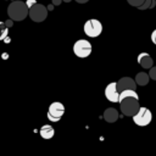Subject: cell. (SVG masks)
Returning <instances> with one entry per match:
<instances>
[{
    "mask_svg": "<svg viewBox=\"0 0 156 156\" xmlns=\"http://www.w3.org/2000/svg\"><path fill=\"white\" fill-rule=\"evenodd\" d=\"M7 15L13 21H23L29 15V9L24 1H12L7 7Z\"/></svg>",
    "mask_w": 156,
    "mask_h": 156,
    "instance_id": "6da1fadb",
    "label": "cell"
},
{
    "mask_svg": "<svg viewBox=\"0 0 156 156\" xmlns=\"http://www.w3.org/2000/svg\"><path fill=\"white\" fill-rule=\"evenodd\" d=\"M138 100L139 99H135V98H126V99L121 100L119 101V108H121L122 115L128 116V117H133L140 108Z\"/></svg>",
    "mask_w": 156,
    "mask_h": 156,
    "instance_id": "7a4b0ae2",
    "label": "cell"
},
{
    "mask_svg": "<svg viewBox=\"0 0 156 156\" xmlns=\"http://www.w3.org/2000/svg\"><path fill=\"white\" fill-rule=\"evenodd\" d=\"M91 44L85 39H79L73 45V52L79 58H85L91 54Z\"/></svg>",
    "mask_w": 156,
    "mask_h": 156,
    "instance_id": "3957f363",
    "label": "cell"
},
{
    "mask_svg": "<svg viewBox=\"0 0 156 156\" xmlns=\"http://www.w3.org/2000/svg\"><path fill=\"white\" fill-rule=\"evenodd\" d=\"M63 113H65L63 104L58 102V101H55V102L50 104L48 113H46V118L49 121H51V122H58L61 119V117L63 116Z\"/></svg>",
    "mask_w": 156,
    "mask_h": 156,
    "instance_id": "277c9868",
    "label": "cell"
},
{
    "mask_svg": "<svg viewBox=\"0 0 156 156\" xmlns=\"http://www.w3.org/2000/svg\"><path fill=\"white\" fill-rule=\"evenodd\" d=\"M102 32V24L99 20L91 18L84 23V33L90 38H96Z\"/></svg>",
    "mask_w": 156,
    "mask_h": 156,
    "instance_id": "5b68a950",
    "label": "cell"
},
{
    "mask_svg": "<svg viewBox=\"0 0 156 156\" xmlns=\"http://www.w3.org/2000/svg\"><path fill=\"white\" fill-rule=\"evenodd\" d=\"M152 121V113L146 107H140L139 111L133 116V122L139 127H145Z\"/></svg>",
    "mask_w": 156,
    "mask_h": 156,
    "instance_id": "8992f818",
    "label": "cell"
},
{
    "mask_svg": "<svg viewBox=\"0 0 156 156\" xmlns=\"http://www.w3.org/2000/svg\"><path fill=\"white\" fill-rule=\"evenodd\" d=\"M48 10L44 5L41 4H35L29 9V17L33 22H43L46 20L48 16Z\"/></svg>",
    "mask_w": 156,
    "mask_h": 156,
    "instance_id": "52a82bcc",
    "label": "cell"
},
{
    "mask_svg": "<svg viewBox=\"0 0 156 156\" xmlns=\"http://www.w3.org/2000/svg\"><path fill=\"white\" fill-rule=\"evenodd\" d=\"M105 98L111 102H119V91L117 89V82H112L106 85Z\"/></svg>",
    "mask_w": 156,
    "mask_h": 156,
    "instance_id": "ba28073f",
    "label": "cell"
},
{
    "mask_svg": "<svg viewBox=\"0 0 156 156\" xmlns=\"http://www.w3.org/2000/svg\"><path fill=\"white\" fill-rule=\"evenodd\" d=\"M136 82L135 79L130 78V77H122L118 82H117V89L118 91L121 93L122 90H126V89H136Z\"/></svg>",
    "mask_w": 156,
    "mask_h": 156,
    "instance_id": "9c48e42d",
    "label": "cell"
},
{
    "mask_svg": "<svg viewBox=\"0 0 156 156\" xmlns=\"http://www.w3.org/2000/svg\"><path fill=\"white\" fill-rule=\"evenodd\" d=\"M136 61H138V63L143 67V68H151L152 67V65H154V60H152V57L147 54V52H140L139 55H138V58H136Z\"/></svg>",
    "mask_w": 156,
    "mask_h": 156,
    "instance_id": "30bf717a",
    "label": "cell"
},
{
    "mask_svg": "<svg viewBox=\"0 0 156 156\" xmlns=\"http://www.w3.org/2000/svg\"><path fill=\"white\" fill-rule=\"evenodd\" d=\"M118 117H119V115H118L117 110L113 108V107H108V108H106L105 112H104V119H105L106 122H108V123L116 122V121L118 119Z\"/></svg>",
    "mask_w": 156,
    "mask_h": 156,
    "instance_id": "8fae6325",
    "label": "cell"
},
{
    "mask_svg": "<svg viewBox=\"0 0 156 156\" xmlns=\"http://www.w3.org/2000/svg\"><path fill=\"white\" fill-rule=\"evenodd\" d=\"M39 134H40V136L43 139H51L54 136V134H55V130H54V128L50 124H44L40 128Z\"/></svg>",
    "mask_w": 156,
    "mask_h": 156,
    "instance_id": "7c38bea8",
    "label": "cell"
},
{
    "mask_svg": "<svg viewBox=\"0 0 156 156\" xmlns=\"http://www.w3.org/2000/svg\"><path fill=\"white\" fill-rule=\"evenodd\" d=\"M149 79H150V76L149 73H145V72H139L136 76H135V82L138 85L143 87V85H146L149 83Z\"/></svg>",
    "mask_w": 156,
    "mask_h": 156,
    "instance_id": "4fadbf2b",
    "label": "cell"
},
{
    "mask_svg": "<svg viewBox=\"0 0 156 156\" xmlns=\"http://www.w3.org/2000/svg\"><path fill=\"white\" fill-rule=\"evenodd\" d=\"M126 98H135V99H139L136 91L134 89H126V90H122L119 93V101L126 99Z\"/></svg>",
    "mask_w": 156,
    "mask_h": 156,
    "instance_id": "5bb4252c",
    "label": "cell"
},
{
    "mask_svg": "<svg viewBox=\"0 0 156 156\" xmlns=\"http://www.w3.org/2000/svg\"><path fill=\"white\" fill-rule=\"evenodd\" d=\"M155 5H156V0H145L139 7H138V10H147V9H152V7H155Z\"/></svg>",
    "mask_w": 156,
    "mask_h": 156,
    "instance_id": "9a60e30c",
    "label": "cell"
},
{
    "mask_svg": "<svg viewBox=\"0 0 156 156\" xmlns=\"http://www.w3.org/2000/svg\"><path fill=\"white\" fill-rule=\"evenodd\" d=\"M7 33H9V28L6 27L5 22H0V40L6 39Z\"/></svg>",
    "mask_w": 156,
    "mask_h": 156,
    "instance_id": "2e32d148",
    "label": "cell"
},
{
    "mask_svg": "<svg viewBox=\"0 0 156 156\" xmlns=\"http://www.w3.org/2000/svg\"><path fill=\"white\" fill-rule=\"evenodd\" d=\"M145 0H127V2L130 5V6H134V7H139Z\"/></svg>",
    "mask_w": 156,
    "mask_h": 156,
    "instance_id": "e0dca14e",
    "label": "cell"
},
{
    "mask_svg": "<svg viewBox=\"0 0 156 156\" xmlns=\"http://www.w3.org/2000/svg\"><path fill=\"white\" fill-rule=\"evenodd\" d=\"M149 76L152 80H156V66H152L149 71Z\"/></svg>",
    "mask_w": 156,
    "mask_h": 156,
    "instance_id": "ac0fdd59",
    "label": "cell"
},
{
    "mask_svg": "<svg viewBox=\"0 0 156 156\" xmlns=\"http://www.w3.org/2000/svg\"><path fill=\"white\" fill-rule=\"evenodd\" d=\"M26 4H27V6H28V9H30L33 5L37 4V0H26Z\"/></svg>",
    "mask_w": 156,
    "mask_h": 156,
    "instance_id": "d6986e66",
    "label": "cell"
},
{
    "mask_svg": "<svg viewBox=\"0 0 156 156\" xmlns=\"http://www.w3.org/2000/svg\"><path fill=\"white\" fill-rule=\"evenodd\" d=\"M151 41L156 45V29H154V30L151 32Z\"/></svg>",
    "mask_w": 156,
    "mask_h": 156,
    "instance_id": "ffe728a7",
    "label": "cell"
},
{
    "mask_svg": "<svg viewBox=\"0 0 156 156\" xmlns=\"http://www.w3.org/2000/svg\"><path fill=\"white\" fill-rule=\"evenodd\" d=\"M5 24H6V27H7V28L12 27V24H13V20H12V18H9V20L5 22Z\"/></svg>",
    "mask_w": 156,
    "mask_h": 156,
    "instance_id": "44dd1931",
    "label": "cell"
},
{
    "mask_svg": "<svg viewBox=\"0 0 156 156\" xmlns=\"http://www.w3.org/2000/svg\"><path fill=\"white\" fill-rule=\"evenodd\" d=\"M63 0H52V5H55V6H57V5H60L61 2H62Z\"/></svg>",
    "mask_w": 156,
    "mask_h": 156,
    "instance_id": "7402d4cb",
    "label": "cell"
},
{
    "mask_svg": "<svg viewBox=\"0 0 156 156\" xmlns=\"http://www.w3.org/2000/svg\"><path fill=\"white\" fill-rule=\"evenodd\" d=\"M78 4H85V2H88L89 0H76Z\"/></svg>",
    "mask_w": 156,
    "mask_h": 156,
    "instance_id": "603a6c76",
    "label": "cell"
},
{
    "mask_svg": "<svg viewBox=\"0 0 156 156\" xmlns=\"http://www.w3.org/2000/svg\"><path fill=\"white\" fill-rule=\"evenodd\" d=\"M65 2H69V1H72V0H63Z\"/></svg>",
    "mask_w": 156,
    "mask_h": 156,
    "instance_id": "cb8c5ba5",
    "label": "cell"
}]
</instances>
